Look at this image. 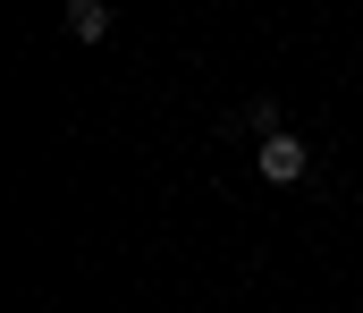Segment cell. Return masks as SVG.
<instances>
[{"instance_id": "6da1fadb", "label": "cell", "mask_w": 363, "mask_h": 313, "mask_svg": "<svg viewBox=\"0 0 363 313\" xmlns=\"http://www.w3.org/2000/svg\"><path fill=\"white\" fill-rule=\"evenodd\" d=\"M254 161H262V178H271V187H296V178H304V161H313V153H304V144H296V136H262V153H254Z\"/></svg>"}, {"instance_id": "7a4b0ae2", "label": "cell", "mask_w": 363, "mask_h": 313, "mask_svg": "<svg viewBox=\"0 0 363 313\" xmlns=\"http://www.w3.org/2000/svg\"><path fill=\"white\" fill-rule=\"evenodd\" d=\"M68 26H77V43H101L110 34V0H68Z\"/></svg>"}]
</instances>
